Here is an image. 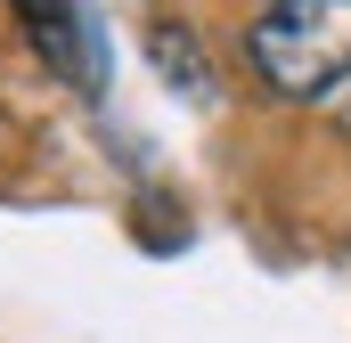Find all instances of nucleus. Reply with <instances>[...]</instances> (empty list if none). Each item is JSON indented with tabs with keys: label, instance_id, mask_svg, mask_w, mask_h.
I'll list each match as a JSON object with an SVG mask.
<instances>
[{
	"label": "nucleus",
	"instance_id": "f257e3e1",
	"mask_svg": "<svg viewBox=\"0 0 351 343\" xmlns=\"http://www.w3.org/2000/svg\"><path fill=\"white\" fill-rule=\"evenodd\" d=\"M245 58L278 98H327L351 82V0H269Z\"/></svg>",
	"mask_w": 351,
	"mask_h": 343
},
{
	"label": "nucleus",
	"instance_id": "f03ea898",
	"mask_svg": "<svg viewBox=\"0 0 351 343\" xmlns=\"http://www.w3.org/2000/svg\"><path fill=\"white\" fill-rule=\"evenodd\" d=\"M16 16H25L33 49H41L58 74L90 82V41H82V25H74V8H66V0H16Z\"/></svg>",
	"mask_w": 351,
	"mask_h": 343
},
{
	"label": "nucleus",
	"instance_id": "7ed1b4c3",
	"mask_svg": "<svg viewBox=\"0 0 351 343\" xmlns=\"http://www.w3.org/2000/svg\"><path fill=\"white\" fill-rule=\"evenodd\" d=\"M343 123H351V98H343Z\"/></svg>",
	"mask_w": 351,
	"mask_h": 343
}]
</instances>
